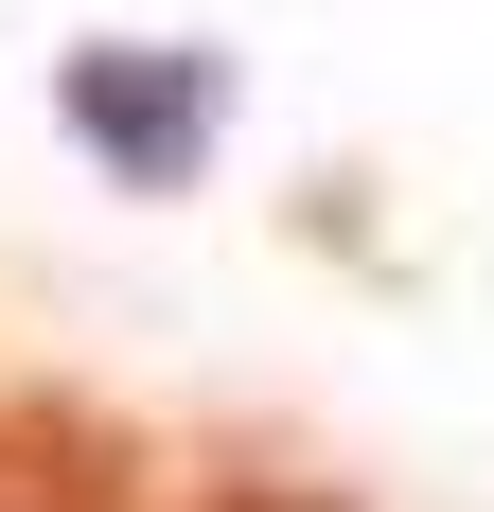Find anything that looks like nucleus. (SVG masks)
<instances>
[{
  "instance_id": "1",
  "label": "nucleus",
  "mask_w": 494,
  "mask_h": 512,
  "mask_svg": "<svg viewBox=\"0 0 494 512\" xmlns=\"http://www.w3.org/2000/svg\"><path fill=\"white\" fill-rule=\"evenodd\" d=\"M53 124H71L124 195H177L212 159V124H230V71H212V53H159V36H89L53 71Z\"/></svg>"
},
{
  "instance_id": "2",
  "label": "nucleus",
  "mask_w": 494,
  "mask_h": 512,
  "mask_svg": "<svg viewBox=\"0 0 494 512\" xmlns=\"http://www.w3.org/2000/svg\"><path fill=\"white\" fill-rule=\"evenodd\" d=\"M142 460L106 407H53V389H0V512H124Z\"/></svg>"
},
{
  "instance_id": "3",
  "label": "nucleus",
  "mask_w": 494,
  "mask_h": 512,
  "mask_svg": "<svg viewBox=\"0 0 494 512\" xmlns=\"http://www.w3.org/2000/svg\"><path fill=\"white\" fill-rule=\"evenodd\" d=\"M212 512H336V495H212Z\"/></svg>"
}]
</instances>
